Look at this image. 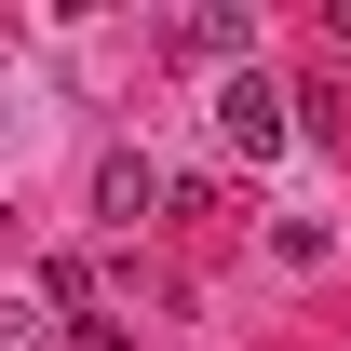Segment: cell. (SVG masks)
<instances>
[{"label": "cell", "mask_w": 351, "mask_h": 351, "mask_svg": "<svg viewBox=\"0 0 351 351\" xmlns=\"http://www.w3.org/2000/svg\"><path fill=\"white\" fill-rule=\"evenodd\" d=\"M41 311H68V324L95 338V270H82V257H41Z\"/></svg>", "instance_id": "cell-4"}, {"label": "cell", "mask_w": 351, "mask_h": 351, "mask_svg": "<svg viewBox=\"0 0 351 351\" xmlns=\"http://www.w3.org/2000/svg\"><path fill=\"white\" fill-rule=\"evenodd\" d=\"M176 41H189V54H217V68H257V14L203 0V14H176Z\"/></svg>", "instance_id": "cell-3"}, {"label": "cell", "mask_w": 351, "mask_h": 351, "mask_svg": "<svg viewBox=\"0 0 351 351\" xmlns=\"http://www.w3.org/2000/svg\"><path fill=\"white\" fill-rule=\"evenodd\" d=\"M217 135L243 149V162H284V135H298V95H284V82H257V68H230V82H217Z\"/></svg>", "instance_id": "cell-1"}, {"label": "cell", "mask_w": 351, "mask_h": 351, "mask_svg": "<svg viewBox=\"0 0 351 351\" xmlns=\"http://www.w3.org/2000/svg\"><path fill=\"white\" fill-rule=\"evenodd\" d=\"M149 203H162V162H149V149H108V162H95V217H108V230H135Z\"/></svg>", "instance_id": "cell-2"}]
</instances>
